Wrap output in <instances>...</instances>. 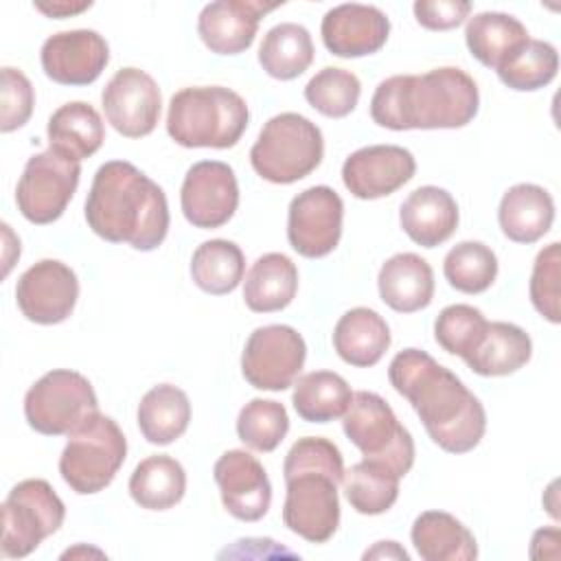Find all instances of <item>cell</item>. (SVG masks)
<instances>
[{
	"label": "cell",
	"instance_id": "484cf974",
	"mask_svg": "<svg viewBox=\"0 0 561 561\" xmlns=\"http://www.w3.org/2000/svg\"><path fill=\"white\" fill-rule=\"evenodd\" d=\"M414 550L425 561H473L478 543L471 530L445 511L421 513L410 530Z\"/></svg>",
	"mask_w": 561,
	"mask_h": 561
},
{
	"label": "cell",
	"instance_id": "f1b7e54d",
	"mask_svg": "<svg viewBox=\"0 0 561 561\" xmlns=\"http://www.w3.org/2000/svg\"><path fill=\"white\" fill-rule=\"evenodd\" d=\"M533 355L530 335L513 322H489L484 337L465 359L482 377H504L528 364Z\"/></svg>",
	"mask_w": 561,
	"mask_h": 561
},
{
	"label": "cell",
	"instance_id": "7c38bea8",
	"mask_svg": "<svg viewBox=\"0 0 561 561\" xmlns=\"http://www.w3.org/2000/svg\"><path fill=\"white\" fill-rule=\"evenodd\" d=\"M307 359L302 335L287 324H265L250 333L241 353V373L259 390L278 392L298 379Z\"/></svg>",
	"mask_w": 561,
	"mask_h": 561
},
{
	"label": "cell",
	"instance_id": "74e56055",
	"mask_svg": "<svg viewBox=\"0 0 561 561\" xmlns=\"http://www.w3.org/2000/svg\"><path fill=\"white\" fill-rule=\"evenodd\" d=\"M443 274L454 289L462 294H482L497 276V256L482 241H460L447 252Z\"/></svg>",
	"mask_w": 561,
	"mask_h": 561
},
{
	"label": "cell",
	"instance_id": "2e32d148",
	"mask_svg": "<svg viewBox=\"0 0 561 561\" xmlns=\"http://www.w3.org/2000/svg\"><path fill=\"white\" fill-rule=\"evenodd\" d=\"M79 298L77 274L57 259H42L31 265L15 285V300L22 316L35 324L64 322Z\"/></svg>",
	"mask_w": 561,
	"mask_h": 561
},
{
	"label": "cell",
	"instance_id": "3957f363",
	"mask_svg": "<svg viewBox=\"0 0 561 561\" xmlns=\"http://www.w3.org/2000/svg\"><path fill=\"white\" fill-rule=\"evenodd\" d=\"M478 107L476 81L454 66L388 77L370 99L373 121L392 131L465 127L476 118Z\"/></svg>",
	"mask_w": 561,
	"mask_h": 561
},
{
	"label": "cell",
	"instance_id": "9c48e42d",
	"mask_svg": "<svg viewBox=\"0 0 561 561\" xmlns=\"http://www.w3.org/2000/svg\"><path fill=\"white\" fill-rule=\"evenodd\" d=\"M346 438L364 454L390 465L401 478L414 465V440L397 421L392 408L377 392L359 390L342 414Z\"/></svg>",
	"mask_w": 561,
	"mask_h": 561
},
{
	"label": "cell",
	"instance_id": "277c9868",
	"mask_svg": "<svg viewBox=\"0 0 561 561\" xmlns=\"http://www.w3.org/2000/svg\"><path fill=\"white\" fill-rule=\"evenodd\" d=\"M283 522L311 543L329 541L340 526L337 484L344 480V460L335 443L322 436L298 438L285 456Z\"/></svg>",
	"mask_w": 561,
	"mask_h": 561
},
{
	"label": "cell",
	"instance_id": "d6a6232c",
	"mask_svg": "<svg viewBox=\"0 0 561 561\" xmlns=\"http://www.w3.org/2000/svg\"><path fill=\"white\" fill-rule=\"evenodd\" d=\"M353 399L346 379L333 370H311L294 381L291 403L307 423H329L340 419Z\"/></svg>",
	"mask_w": 561,
	"mask_h": 561
},
{
	"label": "cell",
	"instance_id": "5bb4252c",
	"mask_svg": "<svg viewBox=\"0 0 561 561\" xmlns=\"http://www.w3.org/2000/svg\"><path fill=\"white\" fill-rule=\"evenodd\" d=\"M101 105L107 123L125 138L149 136L162 112V94L151 75L140 68H121L105 83Z\"/></svg>",
	"mask_w": 561,
	"mask_h": 561
},
{
	"label": "cell",
	"instance_id": "cb8c5ba5",
	"mask_svg": "<svg viewBox=\"0 0 561 561\" xmlns=\"http://www.w3.org/2000/svg\"><path fill=\"white\" fill-rule=\"evenodd\" d=\"M497 221L506 239L526 245L535 243L554 221L552 195L530 182L515 184L500 199Z\"/></svg>",
	"mask_w": 561,
	"mask_h": 561
},
{
	"label": "cell",
	"instance_id": "8992f818",
	"mask_svg": "<svg viewBox=\"0 0 561 561\" xmlns=\"http://www.w3.org/2000/svg\"><path fill=\"white\" fill-rule=\"evenodd\" d=\"M324 138L316 123L296 112L272 116L250 149L252 169L272 184H294L318 169Z\"/></svg>",
	"mask_w": 561,
	"mask_h": 561
},
{
	"label": "cell",
	"instance_id": "4316f807",
	"mask_svg": "<svg viewBox=\"0 0 561 561\" xmlns=\"http://www.w3.org/2000/svg\"><path fill=\"white\" fill-rule=\"evenodd\" d=\"M298 291V270L287 254L259 256L243 283V300L250 311L272 313L285 309Z\"/></svg>",
	"mask_w": 561,
	"mask_h": 561
},
{
	"label": "cell",
	"instance_id": "6da1fadb",
	"mask_svg": "<svg viewBox=\"0 0 561 561\" xmlns=\"http://www.w3.org/2000/svg\"><path fill=\"white\" fill-rule=\"evenodd\" d=\"M388 379L412 403L425 432L440 449L467 454L478 447L486 430L480 399L430 353L421 348L399 351L388 366Z\"/></svg>",
	"mask_w": 561,
	"mask_h": 561
},
{
	"label": "cell",
	"instance_id": "ba28073f",
	"mask_svg": "<svg viewBox=\"0 0 561 561\" xmlns=\"http://www.w3.org/2000/svg\"><path fill=\"white\" fill-rule=\"evenodd\" d=\"M99 412L92 383L77 370L42 375L24 397L26 423L44 436H68Z\"/></svg>",
	"mask_w": 561,
	"mask_h": 561
},
{
	"label": "cell",
	"instance_id": "ffe728a7",
	"mask_svg": "<svg viewBox=\"0 0 561 561\" xmlns=\"http://www.w3.org/2000/svg\"><path fill=\"white\" fill-rule=\"evenodd\" d=\"M320 35L327 50L335 57H366L386 44L390 35V20L373 4L346 2L324 13Z\"/></svg>",
	"mask_w": 561,
	"mask_h": 561
},
{
	"label": "cell",
	"instance_id": "836d02e7",
	"mask_svg": "<svg viewBox=\"0 0 561 561\" xmlns=\"http://www.w3.org/2000/svg\"><path fill=\"white\" fill-rule=\"evenodd\" d=\"M313 61V42L309 31L296 22H280L272 26L259 46V64L278 79L291 81L300 77Z\"/></svg>",
	"mask_w": 561,
	"mask_h": 561
},
{
	"label": "cell",
	"instance_id": "7402d4cb",
	"mask_svg": "<svg viewBox=\"0 0 561 561\" xmlns=\"http://www.w3.org/2000/svg\"><path fill=\"white\" fill-rule=\"evenodd\" d=\"M458 219L460 213L451 193L432 184L414 188L399 208L403 232L423 248L445 243L456 232Z\"/></svg>",
	"mask_w": 561,
	"mask_h": 561
},
{
	"label": "cell",
	"instance_id": "44dd1931",
	"mask_svg": "<svg viewBox=\"0 0 561 561\" xmlns=\"http://www.w3.org/2000/svg\"><path fill=\"white\" fill-rule=\"evenodd\" d=\"M280 4L254 0L210 2L197 18V33L210 53L239 55L252 46L261 18Z\"/></svg>",
	"mask_w": 561,
	"mask_h": 561
},
{
	"label": "cell",
	"instance_id": "e575fe53",
	"mask_svg": "<svg viewBox=\"0 0 561 561\" xmlns=\"http://www.w3.org/2000/svg\"><path fill=\"white\" fill-rule=\"evenodd\" d=\"M401 476L386 462L364 458L344 471V495L362 515H381L399 497Z\"/></svg>",
	"mask_w": 561,
	"mask_h": 561
},
{
	"label": "cell",
	"instance_id": "d590c367",
	"mask_svg": "<svg viewBox=\"0 0 561 561\" xmlns=\"http://www.w3.org/2000/svg\"><path fill=\"white\" fill-rule=\"evenodd\" d=\"M245 272L241 248L228 239H210L197 245L191 259L193 283L210 294L224 296L239 287Z\"/></svg>",
	"mask_w": 561,
	"mask_h": 561
},
{
	"label": "cell",
	"instance_id": "60d3db41",
	"mask_svg": "<svg viewBox=\"0 0 561 561\" xmlns=\"http://www.w3.org/2000/svg\"><path fill=\"white\" fill-rule=\"evenodd\" d=\"M489 327V320L478 307L471 305H449L434 322V337L438 346L451 355L467 359L480 344Z\"/></svg>",
	"mask_w": 561,
	"mask_h": 561
},
{
	"label": "cell",
	"instance_id": "e0dca14e",
	"mask_svg": "<svg viewBox=\"0 0 561 561\" xmlns=\"http://www.w3.org/2000/svg\"><path fill=\"white\" fill-rule=\"evenodd\" d=\"M416 160L399 145H368L353 151L342 164V182L357 199L392 195L414 178Z\"/></svg>",
	"mask_w": 561,
	"mask_h": 561
},
{
	"label": "cell",
	"instance_id": "9a60e30c",
	"mask_svg": "<svg viewBox=\"0 0 561 561\" xmlns=\"http://www.w3.org/2000/svg\"><path fill=\"white\" fill-rule=\"evenodd\" d=\"M180 206L195 228L213 230L228 224L239 206V184L232 167L221 160L195 162L184 175Z\"/></svg>",
	"mask_w": 561,
	"mask_h": 561
},
{
	"label": "cell",
	"instance_id": "7bdbcfd3",
	"mask_svg": "<svg viewBox=\"0 0 561 561\" xmlns=\"http://www.w3.org/2000/svg\"><path fill=\"white\" fill-rule=\"evenodd\" d=\"M2 112H0V129L4 134L20 129L28 123L35 105V92L28 77L11 66L2 68Z\"/></svg>",
	"mask_w": 561,
	"mask_h": 561
},
{
	"label": "cell",
	"instance_id": "bcb514c9",
	"mask_svg": "<svg viewBox=\"0 0 561 561\" xmlns=\"http://www.w3.org/2000/svg\"><path fill=\"white\" fill-rule=\"evenodd\" d=\"M381 557H394V559H403L408 561V552L403 548H399L397 541H377L373 550H366L364 552V559H381Z\"/></svg>",
	"mask_w": 561,
	"mask_h": 561
},
{
	"label": "cell",
	"instance_id": "603a6c76",
	"mask_svg": "<svg viewBox=\"0 0 561 561\" xmlns=\"http://www.w3.org/2000/svg\"><path fill=\"white\" fill-rule=\"evenodd\" d=\"M377 287L381 300L390 309L414 313L425 309L434 298V272L423 256L399 252L381 265Z\"/></svg>",
	"mask_w": 561,
	"mask_h": 561
},
{
	"label": "cell",
	"instance_id": "ac0fdd59",
	"mask_svg": "<svg viewBox=\"0 0 561 561\" xmlns=\"http://www.w3.org/2000/svg\"><path fill=\"white\" fill-rule=\"evenodd\" d=\"M42 68L48 79L61 85L94 83L110 61V46L96 31H59L42 44Z\"/></svg>",
	"mask_w": 561,
	"mask_h": 561
},
{
	"label": "cell",
	"instance_id": "30bf717a",
	"mask_svg": "<svg viewBox=\"0 0 561 561\" xmlns=\"http://www.w3.org/2000/svg\"><path fill=\"white\" fill-rule=\"evenodd\" d=\"M66 506L42 478L18 482L2 502V557L22 559L64 524Z\"/></svg>",
	"mask_w": 561,
	"mask_h": 561
},
{
	"label": "cell",
	"instance_id": "8fae6325",
	"mask_svg": "<svg viewBox=\"0 0 561 561\" xmlns=\"http://www.w3.org/2000/svg\"><path fill=\"white\" fill-rule=\"evenodd\" d=\"M79 178L81 164L50 147L31 156L15 186L18 210L37 226L57 221L70 204Z\"/></svg>",
	"mask_w": 561,
	"mask_h": 561
},
{
	"label": "cell",
	"instance_id": "f546056e",
	"mask_svg": "<svg viewBox=\"0 0 561 561\" xmlns=\"http://www.w3.org/2000/svg\"><path fill=\"white\" fill-rule=\"evenodd\" d=\"M138 427L151 445H171L191 421V401L186 392L173 383H158L138 403Z\"/></svg>",
	"mask_w": 561,
	"mask_h": 561
},
{
	"label": "cell",
	"instance_id": "5b68a950",
	"mask_svg": "<svg viewBox=\"0 0 561 561\" xmlns=\"http://www.w3.org/2000/svg\"><path fill=\"white\" fill-rule=\"evenodd\" d=\"M250 121L241 94L224 85H191L169 101L167 134L186 149L234 147Z\"/></svg>",
	"mask_w": 561,
	"mask_h": 561
},
{
	"label": "cell",
	"instance_id": "d6986e66",
	"mask_svg": "<svg viewBox=\"0 0 561 561\" xmlns=\"http://www.w3.org/2000/svg\"><path fill=\"white\" fill-rule=\"evenodd\" d=\"M224 508L241 522H259L272 504V484L265 467L245 449L221 454L213 467Z\"/></svg>",
	"mask_w": 561,
	"mask_h": 561
},
{
	"label": "cell",
	"instance_id": "b9f144b4",
	"mask_svg": "<svg viewBox=\"0 0 561 561\" xmlns=\"http://www.w3.org/2000/svg\"><path fill=\"white\" fill-rule=\"evenodd\" d=\"M559 278H561V245L552 241L539 250L530 274V302L552 324L561 322L559 311Z\"/></svg>",
	"mask_w": 561,
	"mask_h": 561
},
{
	"label": "cell",
	"instance_id": "1f68e13d",
	"mask_svg": "<svg viewBox=\"0 0 561 561\" xmlns=\"http://www.w3.org/2000/svg\"><path fill=\"white\" fill-rule=\"evenodd\" d=\"M186 493L184 467L167 456H149L140 460L129 478L131 500L147 511H167L175 506Z\"/></svg>",
	"mask_w": 561,
	"mask_h": 561
},
{
	"label": "cell",
	"instance_id": "ab89813d",
	"mask_svg": "<svg viewBox=\"0 0 561 561\" xmlns=\"http://www.w3.org/2000/svg\"><path fill=\"white\" fill-rule=\"evenodd\" d=\"M362 83L359 79L344 68L327 66L316 72L309 83L305 85L307 103L329 118H344L348 116L359 101Z\"/></svg>",
	"mask_w": 561,
	"mask_h": 561
},
{
	"label": "cell",
	"instance_id": "ee69618b",
	"mask_svg": "<svg viewBox=\"0 0 561 561\" xmlns=\"http://www.w3.org/2000/svg\"><path fill=\"white\" fill-rule=\"evenodd\" d=\"M416 22L430 31L456 28L469 18L471 2L467 0H419L412 7Z\"/></svg>",
	"mask_w": 561,
	"mask_h": 561
},
{
	"label": "cell",
	"instance_id": "83f0119b",
	"mask_svg": "<svg viewBox=\"0 0 561 561\" xmlns=\"http://www.w3.org/2000/svg\"><path fill=\"white\" fill-rule=\"evenodd\" d=\"M46 134L50 149L77 162L96 153L105 138L101 114L85 101H70L57 107L48 118Z\"/></svg>",
	"mask_w": 561,
	"mask_h": 561
},
{
	"label": "cell",
	"instance_id": "f35d334b",
	"mask_svg": "<svg viewBox=\"0 0 561 561\" xmlns=\"http://www.w3.org/2000/svg\"><path fill=\"white\" fill-rule=\"evenodd\" d=\"M289 432V416L283 403L252 399L237 416V436L254 451H274Z\"/></svg>",
	"mask_w": 561,
	"mask_h": 561
},
{
	"label": "cell",
	"instance_id": "f6af8a7d",
	"mask_svg": "<svg viewBox=\"0 0 561 561\" xmlns=\"http://www.w3.org/2000/svg\"><path fill=\"white\" fill-rule=\"evenodd\" d=\"M90 7H92V2H77V4H72V2H50V4L37 2V4H35L37 11H42V13L48 15V18H55V20L70 18V15L81 13V11L90 9Z\"/></svg>",
	"mask_w": 561,
	"mask_h": 561
},
{
	"label": "cell",
	"instance_id": "52a82bcc",
	"mask_svg": "<svg viewBox=\"0 0 561 561\" xmlns=\"http://www.w3.org/2000/svg\"><path fill=\"white\" fill-rule=\"evenodd\" d=\"M127 456V440L118 423L101 412L68 434L59 456L64 482L79 495H92L112 484Z\"/></svg>",
	"mask_w": 561,
	"mask_h": 561
},
{
	"label": "cell",
	"instance_id": "d4e9b609",
	"mask_svg": "<svg viewBox=\"0 0 561 561\" xmlns=\"http://www.w3.org/2000/svg\"><path fill=\"white\" fill-rule=\"evenodd\" d=\"M388 322L368 307L348 309L333 329V348L351 366H375L390 346Z\"/></svg>",
	"mask_w": 561,
	"mask_h": 561
},
{
	"label": "cell",
	"instance_id": "8d00e7d4",
	"mask_svg": "<svg viewBox=\"0 0 561 561\" xmlns=\"http://www.w3.org/2000/svg\"><path fill=\"white\" fill-rule=\"evenodd\" d=\"M559 70V53L550 42L528 37L495 70L500 81L517 92L546 88Z\"/></svg>",
	"mask_w": 561,
	"mask_h": 561
},
{
	"label": "cell",
	"instance_id": "4dcf8cb0",
	"mask_svg": "<svg viewBox=\"0 0 561 561\" xmlns=\"http://www.w3.org/2000/svg\"><path fill=\"white\" fill-rule=\"evenodd\" d=\"M528 39L526 26L511 13L482 11L469 18L465 42L469 53L486 68L497 70L502 61Z\"/></svg>",
	"mask_w": 561,
	"mask_h": 561
},
{
	"label": "cell",
	"instance_id": "4fadbf2b",
	"mask_svg": "<svg viewBox=\"0 0 561 561\" xmlns=\"http://www.w3.org/2000/svg\"><path fill=\"white\" fill-rule=\"evenodd\" d=\"M344 202L324 184L309 186L289 202L287 239L289 245L307 259L331 254L342 237Z\"/></svg>",
	"mask_w": 561,
	"mask_h": 561
},
{
	"label": "cell",
	"instance_id": "7a4b0ae2",
	"mask_svg": "<svg viewBox=\"0 0 561 561\" xmlns=\"http://www.w3.org/2000/svg\"><path fill=\"white\" fill-rule=\"evenodd\" d=\"M85 221L110 243L149 252L169 232L167 195L131 162L110 160L94 173L85 197Z\"/></svg>",
	"mask_w": 561,
	"mask_h": 561
}]
</instances>
